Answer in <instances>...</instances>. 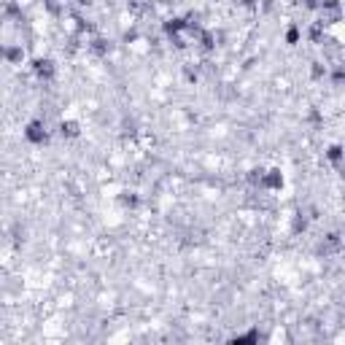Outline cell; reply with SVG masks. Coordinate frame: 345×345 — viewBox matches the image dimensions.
I'll use <instances>...</instances> for the list:
<instances>
[{
    "label": "cell",
    "instance_id": "6da1fadb",
    "mask_svg": "<svg viewBox=\"0 0 345 345\" xmlns=\"http://www.w3.org/2000/svg\"><path fill=\"white\" fill-rule=\"evenodd\" d=\"M24 138H27V143H33V146H43V143L49 141L46 124L43 122H30L27 127H24Z\"/></svg>",
    "mask_w": 345,
    "mask_h": 345
},
{
    "label": "cell",
    "instance_id": "7a4b0ae2",
    "mask_svg": "<svg viewBox=\"0 0 345 345\" xmlns=\"http://www.w3.org/2000/svg\"><path fill=\"white\" fill-rule=\"evenodd\" d=\"M33 68H36V76L43 78V81H49V78L54 76V62H52V59H38Z\"/></svg>",
    "mask_w": 345,
    "mask_h": 345
},
{
    "label": "cell",
    "instance_id": "3957f363",
    "mask_svg": "<svg viewBox=\"0 0 345 345\" xmlns=\"http://www.w3.org/2000/svg\"><path fill=\"white\" fill-rule=\"evenodd\" d=\"M59 132H62L65 138H78V124L76 122H62L59 124Z\"/></svg>",
    "mask_w": 345,
    "mask_h": 345
},
{
    "label": "cell",
    "instance_id": "277c9868",
    "mask_svg": "<svg viewBox=\"0 0 345 345\" xmlns=\"http://www.w3.org/2000/svg\"><path fill=\"white\" fill-rule=\"evenodd\" d=\"M329 159H332L334 164H340V146H332V148H329Z\"/></svg>",
    "mask_w": 345,
    "mask_h": 345
},
{
    "label": "cell",
    "instance_id": "5b68a950",
    "mask_svg": "<svg viewBox=\"0 0 345 345\" xmlns=\"http://www.w3.org/2000/svg\"><path fill=\"white\" fill-rule=\"evenodd\" d=\"M286 38H289V43H297V38H299V30H297V27H291V30H289V36H286Z\"/></svg>",
    "mask_w": 345,
    "mask_h": 345
}]
</instances>
